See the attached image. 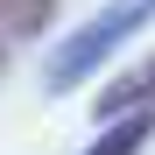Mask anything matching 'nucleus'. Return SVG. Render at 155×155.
<instances>
[{"label": "nucleus", "mask_w": 155, "mask_h": 155, "mask_svg": "<svg viewBox=\"0 0 155 155\" xmlns=\"http://www.w3.org/2000/svg\"><path fill=\"white\" fill-rule=\"evenodd\" d=\"M148 21H155V0H113V7H99L85 28H71L57 49H49V64H42V92H71V85H85L113 49H127V42L148 28Z\"/></svg>", "instance_id": "obj_1"}, {"label": "nucleus", "mask_w": 155, "mask_h": 155, "mask_svg": "<svg viewBox=\"0 0 155 155\" xmlns=\"http://www.w3.org/2000/svg\"><path fill=\"white\" fill-rule=\"evenodd\" d=\"M148 99H155V64H134V71H120L106 92H99V120H127V113H148Z\"/></svg>", "instance_id": "obj_2"}, {"label": "nucleus", "mask_w": 155, "mask_h": 155, "mask_svg": "<svg viewBox=\"0 0 155 155\" xmlns=\"http://www.w3.org/2000/svg\"><path fill=\"white\" fill-rule=\"evenodd\" d=\"M49 14H57V0H0V71H7V49L21 35H42Z\"/></svg>", "instance_id": "obj_3"}, {"label": "nucleus", "mask_w": 155, "mask_h": 155, "mask_svg": "<svg viewBox=\"0 0 155 155\" xmlns=\"http://www.w3.org/2000/svg\"><path fill=\"white\" fill-rule=\"evenodd\" d=\"M148 134H155V106L148 113H127V120H106V134H99L85 155H141Z\"/></svg>", "instance_id": "obj_4"}]
</instances>
